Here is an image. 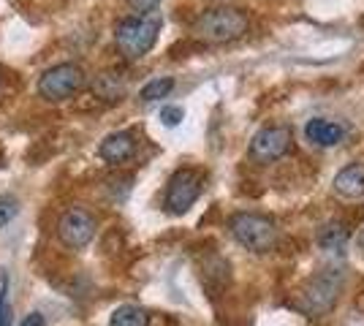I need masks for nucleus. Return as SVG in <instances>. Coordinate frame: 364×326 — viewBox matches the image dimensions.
I'll use <instances>...</instances> for the list:
<instances>
[{
  "instance_id": "obj_18",
  "label": "nucleus",
  "mask_w": 364,
  "mask_h": 326,
  "mask_svg": "<svg viewBox=\"0 0 364 326\" xmlns=\"http://www.w3.org/2000/svg\"><path fill=\"white\" fill-rule=\"evenodd\" d=\"M128 6H131L136 14H152V11L161 6V0H128Z\"/></svg>"
},
{
  "instance_id": "obj_12",
  "label": "nucleus",
  "mask_w": 364,
  "mask_h": 326,
  "mask_svg": "<svg viewBox=\"0 0 364 326\" xmlns=\"http://www.w3.org/2000/svg\"><path fill=\"white\" fill-rule=\"evenodd\" d=\"M350 239V229L348 223H343V220H329V223H323L318 232V245L323 250H329V253H340V250L348 245Z\"/></svg>"
},
{
  "instance_id": "obj_14",
  "label": "nucleus",
  "mask_w": 364,
  "mask_h": 326,
  "mask_svg": "<svg viewBox=\"0 0 364 326\" xmlns=\"http://www.w3.org/2000/svg\"><path fill=\"white\" fill-rule=\"evenodd\" d=\"M171 90H174V79H171V77H158V79H150V82H147V85L139 90V98H141L144 104H152V101L166 98Z\"/></svg>"
},
{
  "instance_id": "obj_1",
  "label": "nucleus",
  "mask_w": 364,
  "mask_h": 326,
  "mask_svg": "<svg viewBox=\"0 0 364 326\" xmlns=\"http://www.w3.org/2000/svg\"><path fill=\"white\" fill-rule=\"evenodd\" d=\"M161 16L155 14H131L125 16L117 31H114V41H117V49L128 60H139L144 58L155 41H158V33H161Z\"/></svg>"
},
{
  "instance_id": "obj_8",
  "label": "nucleus",
  "mask_w": 364,
  "mask_h": 326,
  "mask_svg": "<svg viewBox=\"0 0 364 326\" xmlns=\"http://www.w3.org/2000/svg\"><path fill=\"white\" fill-rule=\"evenodd\" d=\"M58 232H60V239L68 245V248L82 250V248H87L92 239H95L98 223H95V217H92L87 210L74 207V210H68V212L60 217Z\"/></svg>"
},
{
  "instance_id": "obj_15",
  "label": "nucleus",
  "mask_w": 364,
  "mask_h": 326,
  "mask_svg": "<svg viewBox=\"0 0 364 326\" xmlns=\"http://www.w3.org/2000/svg\"><path fill=\"white\" fill-rule=\"evenodd\" d=\"M95 93L101 95V98H107V101H117V98L125 93L122 79L117 77V74H104V77H98V82H95Z\"/></svg>"
},
{
  "instance_id": "obj_2",
  "label": "nucleus",
  "mask_w": 364,
  "mask_h": 326,
  "mask_svg": "<svg viewBox=\"0 0 364 326\" xmlns=\"http://www.w3.org/2000/svg\"><path fill=\"white\" fill-rule=\"evenodd\" d=\"M193 33L207 44H228L247 33V16L234 6H218L198 16Z\"/></svg>"
},
{
  "instance_id": "obj_6",
  "label": "nucleus",
  "mask_w": 364,
  "mask_h": 326,
  "mask_svg": "<svg viewBox=\"0 0 364 326\" xmlns=\"http://www.w3.org/2000/svg\"><path fill=\"white\" fill-rule=\"evenodd\" d=\"M204 180L196 169H177L166 185V207L171 215H185L201 196Z\"/></svg>"
},
{
  "instance_id": "obj_17",
  "label": "nucleus",
  "mask_w": 364,
  "mask_h": 326,
  "mask_svg": "<svg viewBox=\"0 0 364 326\" xmlns=\"http://www.w3.org/2000/svg\"><path fill=\"white\" fill-rule=\"evenodd\" d=\"M182 117H185V112L180 107H164L161 109V120L168 125V128H174V125L182 123Z\"/></svg>"
},
{
  "instance_id": "obj_16",
  "label": "nucleus",
  "mask_w": 364,
  "mask_h": 326,
  "mask_svg": "<svg viewBox=\"0 0 364 326\" xmlns=\"http://www.w3.org/2000/svg\"><path fill=\"white\" fill-rule=\"evenodd\" d=\"M16 212H19V204L14 196H0V229L9 226L16 217Z\"/></svg>"
},
{
  "instance_id": "obj_10",
  "label": "nucleus",
  "mask_w": 364,
  "mask_h": 326,
  "mask_svg": "<svg viewBox=\"0 0 364 326\" xmlns=\"http://www.w3.org/2000/svg\"><path fill=\"white\" fill-rule=\"evenodd\" d=\"M304 136L316 147H337L340 141L346 139V125L326 120V117H313L304 125Z\"/></svg>"
},
{
  "instance_id": "obj_13",
  "label": "nucleus",
  "mask_w": 364,
  "mask_h": 326,
  "mask_svg": "<svg viewBox=\"0 0 364 326\" xmlns=\"http://www.w3.org/2000/svg\"><path fill=\"white\" fill-rule=\"evenodd\" d=\"M109 326H150V315L139 305H122L112 313Z\"/></svg>"
},
{
  "instance_id": "obj_19",
  "label": "nucleus",
  "mask_w": 364,
  "mask_h": 326,
  "mask_svg": "<svg viewBox=\"0 0 364 326\" xmlns=\"http://www.w3.org/2000/svg\"><path fill=\"white\" fill-rule=\"evenodd\" d=\"M46 321H44V315L41 313H28L25 318H22V324L19 326H44Z\"/></svg>"
},
{
  "instance_id": "obj_9",
  "label": "nucleus",
  "mask_w": 364,
  "mask_h": 326,
  "mask_svg": "<svg viewBox=\"0 0 364 326\" xmlns=\"http://www.w3.org/2000/svg\"><path fill=\"white\" fill-rule=\"evenodd\" d=\"M136 153V136L131 131H117V134H109L107 139L101 141L98 147V156L104 158L107 163L117 166V163H125L128 158Z\"/></svg>"
},
{
  "instance_id": "obj_20",
  "label": "nucleus",
  "mask_w": 364,
  "mask_h": 326,
  "mask_svg": "<svg viewBox=\"0 0 364 326\" xmlns=\"http://www.w3.org/2000/svg\"><path fill=\"white\" fill-rule=\"evenodd\" d=\"M359 245H362V250H364V232L359 234Z\"/></svg>"
},
{
  "instance_id": "obj_11",
  "label": "nucleus",
  "mask_w": 364,
  "mask_h": 326,
  "mask_svg": "<svg viewBox=\"0 0 364 326\" xmlns=\"http://www.w3.org/2000/svg\"><path fill=\"white\" fill-rule=\"evenodd\" d=\"M334 193L343 199H362L364 196V163H348L334 174Z\"/></svg>"
},
{
  "instance_id": "obj_3",
  "label": "nucleus",
  "mask_w": 364,
  "mask_h": 326,
  "mask_svg": "<svg viewBox=\"0 0 364 326\" xmlns=\"http://www.w3.org/2000/svg\"><path fill=\"white\" fill-rule=\"evenodd\" d=\"M231 237L250 253H269L277 245V226L272 217L258 212H237L228 220Z\"/></svg>"
},
{
  "instance_id": "obj_5",
  "label": "nucleus",
  "mask_w": 364,
  "mask_h": 326,
  "mask_svg": "<svg viewBox=\"0 0 364 326\" xmlns=\"http://www.w3.org/2000/svg\"><path fill=\"white\" fill-rule=\"evenodd\" d=\"M343 288V275L340 269H323L310 280L299 294V305L307 313H326L337 302V294Z\"/></svg>"
},
{
  "instance_id": "obj_7",
  "label": "nucleus",
  "mask_w": 364,
  "mask_h": 326,
  "mask_svg": "<svg viewBox=\"0 0 364 326\" xmlns=\"http://www.w3.org/2000/svg\"><path fill=\"white\" fill-rule=\"evenodd\" d=\"M291 144H294V134L289 125H264L250 139V156L261 163H272L289 156Z\"/></svg>"
},
{
  "instance_id": "obj_4",
  "label": "nucleus",
  "mask_w": 364,
  "mask_h": 326,
  "mask_svg": "<svg viewBox=\"0 0 364 326\" xmlns=\"http://www.w3.org/2000/svg\"><path fill=\"white\" fill-rule=\"evenodd\" d=\"M85 85V71L76 65V63H60V65H52L46 68L41 79H38V93L41 98L58 104L65 98H74Z\"/></svg>"
}]
</instances>
